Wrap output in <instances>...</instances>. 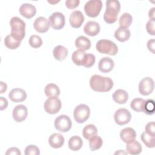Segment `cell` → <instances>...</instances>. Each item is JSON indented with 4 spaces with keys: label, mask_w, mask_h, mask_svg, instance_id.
Returning <instances> with one entry per match:
<instances>
[{
    "label": "cell",
    "mask_w": 155,
    "mask_h": 155,
    "mask_svg": "<svg viewBox=\"0 0 155 155\" xmlns=\"http://www.w3.org/2000/svg\"><path fill=\"white\" fill-rule=\"evenodd\" d=\"M90 85L91 88L95 91L107 92L113 88V81L108 77L94 74L90 79Z\"/></svg>",
    "instance_id": "1"
},
{
    "label": "cell",
    "mask_w": 155,
    "mask_h": 155,
    "mask_svg": "<svg viewBox=\"0 0 155 155\" xmlns=\"http://www.w3.org/2000/svg\"><path fill=\"white\" fill-rule=\"evenodd\" d=\"M120 4L117 0H108L106 2V10L104 14V19L107 24H111L116 22L120 12Z\"/></svg>",
    "instance_id": "2"
},
{
    "label": "cell",
    "mask_w": 155,
    "mask_h": 155,
    "mask_svg": "<svg viewBox=\"0 0 155 155\" xmlns=\"http://www.w3.org/2000/svg\"><path fill=\"white\" fill-rule=\"evenodd\" d=\"M10 35L17 41L21 42L25 36V23L19 17H13L10 21Z\"/></svg>",
    "instance_id": "3"
},
{
    "label": "cell",
    "mask_w": 155,
    "mask_h": 155,
    "mask_svg": "<svg viewBox=\"0 0 155 155\" xmlns=\"http://www.w3.org/2000/svg\"><path fill=\"white\" fill-rule=\"evenodd\" d=\"M96 48L101 53L111 56H114L118 52L117 45L114 42L108 39L98 41L96 44Z\"/></svg>",
    "instance_id": "4"
},
{
    "label": "cell",
    "mask_w": 155,
    "mask_h": 155,
    "mask_svg": "<svg viewBox=\"0 0 155 155\" xmlns=\"http://www.w3.org/2000/svg\"><path fill=\"white\" fill-rule=\"evenodd\" d=\"M90 109L85 104H82L76 106L73 111V117L76 122L79 124L85 122L89 118Z\"/></svg>",
    "instance_id": "5"
},
{
    "label": "cell",
    "mask_w": 155,
    "mask_h": 155,
    "mask_svg": "<svg viewBox=\"0 0 155 155\" xmlns=\"http://www.w3.org/2000/svg\"><path fill=\"white\" fill-rule=\"evenodd\" d=\"M102 2L100 0H90L84 5V11L86 15L90 18L97 17L102 9Z\"/></svg>",
    "instance_id": "6"
},
{
    "label": "cell",
    "mask_w": 155,
    "mask_h": 155,
    "mask_svg": "<svg viewBox=\"0 0 155 155\" xmlns=\"http://www.w3.org/2000/svg\"><path fill=\"white\" fill-rule=\"evenodd\" d=\"M54 125L57 130L65 133L71 129L72 122L68 116L65 114H61L55 119Z\"/></svg>",
    "instance_id": "7"
},
{
    "label": "cell",
    "mask_w": 155,
    "mask_h": 155,
    "mask_svg": "<svg viewBox=\"0 0 155 155\" xmlns=\"http://www.w3.org/2000/svg\"><path fill=\"white\" fill-rule=\"evenodd\" d=\"M62 106L61 100L57 97H48L44 104L45 111L50 114H54L58 113Z\"/></svg>",
    "instance_id": "8"
},
{
    "label": "cell",
    "mask_w": 155,
    "mask_h": 155,
    "mask_svg": "<svg viewBox=\"0 0 155 155\" xmlns=\"http://www.w3.org/2000/svg\"><path fill=\"white\" fill-rule=\"evenodd\" d=\"M154 88V81L150 77L143 78L139 84V91L143 96H148L153 91Z\"/></svg>",
    "instance_id": "9"
},
{
    "label": "cell",
    "mask_w": 155,
    "mask_h": 155,
    "mask_svg": "<svg viewBox=\"0 0 155 155\" xmlns=\"http://www.w3.org/2000/svg\"><path fill=\"white\" fill-rule=\"evenodd\" d=\"M114 119L117 125H123L129 123L131 119V114L127 109L121 108L114 113Z\"/></svg>",
    "instance_id": "10"
},
{
    "label": "cell",
    "mask_w": 155,
    "mask_h": 155,
    "mask_svg": "<svg viewBox=\"0 0 155 155\" xmlns=\"http://www.w3.org/2000/svg\"><path fill=\"white\" fill-rule=\"evenodd\" d=\"M51 27L54 30L62 29L65 24V18L63 13L61 12H54L49 17Z\"/></svg>",
    "instance_id": "11"
},
{
    "label": "cell",
    "mask_w": 155,
    "mask_h": 155,
    "mask_svg": "<svg viewBox=\"0 0 155 155\" xmlns=\"http://www.w3.org/2000/svg\"><path fill=\"white\" fill-rule=\"evenodd\" d=\"M27 108L22 104L18 105L15 107L12 112L13 118L17 122H21L24 121L27 118Z\"/></svg>",
    "instance_id": "12"
},
{
    "label": "cell",
    "mask_w": 155,
    "mask_h": 155,
    "mask_svg": "<svg viewBox=\"0 0 155 155\" xmlns=\"http://www.w3.org/2000/svg\"><path fill=\"white\" fill-rule=\"evenodd\" d=\"M50 26V23L48 19L43 16L37 18L33 23L34 29L41 33L47 32Z\"/></svg>",
    "instance_id": "13"
},
{
    "label": "cell",
    "mask_w": 155,
    "mask_h": 155,
    "mask_svg": "<svg viewBox=\"0 0 155 155\" xmlns=\"http://www.w3.org/2000/svg\"><path fill=\"white\" fill-rule=\"evenodd\" d=\"M84 16L79 10H74L71 13L69 18L70 25L74 28H79L84 21Z\"/></svg>",
    "instance_id": "14"
},
{
    "label": "cell",
    "mask_w": 155,
    "mask_h": 155,
    "mask_svg": "<svg viewBox=\"0 0 155 155\" xmlns=\"http://www.w3.org/2000/svg\"><path fill=\"white\" fill-rule=\"evenodd\" d=\"M9 99L13 102H21L27 98L26 92L22 88H13L8 94Z\"/></svg>",
    "instance_id": "15"
},
{
    "label": "cell",
    "mask_w": 155,
    "mask_h": 155,
    "mask_svg": "<svg viewBox=\"0 0 155 155\" xmlns=\"http://www.w3.org/2000/svg\"><path fill=\"white\" fill-rule=\"evenodd\" d=\"M88 54L84 51L81 50H75L71 56V59L73 63L76 65L85 66L88 59Z\"/></svg>",
    "instance_id": "16"
},
{
    "label": "cell",
    "mask_w": 155,
    "mask_h": 155,
    "mask_svg": "<svg viewBox=\"0 0 155 155\" xmlns=\"http://www.w3.org/2000/svg\"><path fill=\"white\" fill-rule=\"evenodd\" d=\"M100 25L98 22L94 21L87 22L84 27L85 33L90 36H94L99 34L100 31Z\"/></svg>",
    "instance_id": "17"
},
{
    "label": "cell",
    "mask_w": 155,
    "mask_h": 155,
    "mask_svg": "<svg viewBox=\"0 0 155 155\" xmlns=\"http://www.w3.org/2000/svg\"><path fill=\"white\" fill-rule=\"evenodd\" d=\"M20 14L27 19H30L33 18L36 13V7L28 3H24L21 5L19 7Z\"/></svg>",
    "instance_id": "18"
},
{
    "label": "cell",
    "mask_w": 155,
    "mask_h": 155,
    "mask_svg": "<svg viewBox=\"0 0 155 155\" xmlns=\"http://www.w3.org/2000/svg\"><path fill=\"white\" fill-rule=\"evenodd\" d=\"M114 67L113 60L109 57H104L99 62L98 68L102 73H108L111 71Z\"/></svg>",
    "instance_id": "19"
},
{
    "label": "cell",
    "mask_w": 155,
    "mask_h": 155,
    "mask_svg": "<svg viewBox=\"0 0 155 155\" xmlns=\"http://www.w3.org/2000/svg\"><path fill=\"white\" fill-rule=\"evenodd\" d=\"M65 142L64 136L59 133H53L52 134L49 139L48 143L51 147L53 148H59L62 147Z\"/></svg>",
    "instance_id": "20"
},
{
    "label": "cell",
    "mask_w": 155,
    "mask_h": 155,
    "mask_svg": "<svg viewBox=\"0 0 155 155\" xmlns=\"http://www.w3.org/2000/svg\"><path fill=\"white\" fill-rule=\"evenodd\" d=\"M120 137L123 142L128 143L136 137V131L131 127L125 128L120 131Z\"/></svg>",
    "instance_id": "21"
},
{
    "label": "cell",
    "mask_w": 155,
    "mask_h": 155,
    "mask_svg": "<svg viewBox=\"0 0 155 155\" xmlns=\"http://www.w3.org/2000/svg\"><path fill=\"white\" fill-rule=\"evenodd\" d=\"M112 97L115 102L119 104H124L126 103L128 99V94L124 90L118 89L113 93Z\"/></svg>",
    "instance_id": "22"
},
{
    "label": "cell",
    "mask_w": 155,
    "mask_h": 155,
    "mask_svg": "<svg viewBox=\"0 0 155 155\" xmlns=\"http://www.w3.org/2000/svg\"><path fill=\"white\" fill-rule=\"evenodd\" d=\"M126 150L128 154L137 155L142 152V147L139 142L134 139L127 143Z\"/></svg>",
    "instance_id": "23"
},
{
    "label": "cell",
    "mask_w": 155,
    "mask_h": 155,
    "mask_svg": "<svg viewBox=\"0 0 155 155\" xmlns=\"http://www.w3.org/2000/svg\"><path fill=\"white\" fill-rule=\"evenodd\" d=\"M75 45L78 50L85 51L90 49L91 47V41L88 38L84 36H80L76 39Z\"/></svg>",
    "instance_id": "24"
},
{
    "label": "cell",
    "mask_w": 155,
    "mask_h": 155,
    "mask_svg": "<svg viewBox=\"0 0 155 155\" xmlns=\"http://www.w3.org/2000/svg\"><path fill=\"white\" fill-rule=\"evenodd\" d=\"M53 55L55 59L59 61H62L68 55V50L62 45H57L53 50Z\"/></svg>",
    "instance_id": "25"
},
{
    "label": "cell",
    "mask_w": 155,
    "mask_h": 155,
    "mask_svg": "<svg viewBox=\"0 0 155 155\" xmlns=\"http://www.w3.org/2000/svg\"><path fill=\"white\" fill-rule=\"evenodd\" d=\"M114 38L120 42L128 41L130 37V31L128 28L119 27L114 33Z\"/></svg>",
    "instance_id": "26"
},
{
    "label": "cell",
    "mask_w": 155,
    "mask_h": 155,
    "mask_svg": "<svg viewBox=\"0 0 155 155\" xmlns=\"http://www.w3.org/2000/svg\"><path fill=\"white\" fill-rule=\"evenodd\" d=\"M83 145V141L82 139L78 136H73L71 137L68 140V148L74 151L79 150Z\"/></svg>",
    "instance_id": "27"
},
{
    "label": "cell",
    "mask_w": 155,
    "mask_h": 155,
    "mask_svg": "<svg viewBox=\"0 0 155 155\" xmlns=\"http://www.w3.org/2000/svg\"><path fill=\"white\" fill-rule=\"evenodd\" d=\"M44 92L45 95L49 97H58L60 94V89L56 84L50 83L45 86Z\"/></svg>",
    "instance_id": "28"
},
{
    "label": "cell",
    "mask_w": 155,
    "mask_h": 155,
    "mask_svg": "<svg viewBox=\"0 0 155 155\" xmlns=\"http://www.w3.org/2000/svg\"><path fill=\"white\" fill-rule=\"evenodd\" d=\"M97 133V129L94 125H87L82 130V136L85 139L89 140L93 136L96 135Z\"/></svg>",
    "instance_id": "29"
},
{
    "label": "cell",
    "mask_w": 155,
    "mask_h": 155,
    "mask_svg": "<svg viewBox=\"0 0 155 155\" xmlns=\"http://www.w3.org/2000/svg\"><path fill=\"white\" fill-rule=\"evenodd\" d=\"M132 21V16L128 13H124L120 16L119 19V24L120 27L128 28L131 25Z\"/></svg>",
    "instance_id": "30"
},
{
    "label": "cell",
    "mask_w": 155,
    "mask_h": 155,
    "mask_svg": "<svg viewBox=\"0 0 155 155\" xmlns=\"http://www.w3.org/2000/svg\"><path fill=\"white\" fill-rule=\"evenodd\" d=\"M4 44L9 49L15 50L19 47L21 42L15 39L10 34L5 36L4 39Z\"/></svg>",
    "instance_id": "31"
},
{
    "label": "cell",
    "mask_w": 155,
    "mask_h": 155,
    "mask_svg": "<svg viewBox=\"0 0 155 155\" xmlns=\"http://www.w3.org/2000/svg\"><path fill=\"white\" fill-rule=\"evenodd\" d=\"M103 144L102 138L98 136H94L89 139V147L91 151H94L99 150Z\"/></svg>",
    "instance_id": "32"
},
{
    "label": "cell",
    "mask_w": 155,
    "mask_h": 155,
    "mask_svg": "<svg viewBox=\"0 0 155 155\" xmlns=\"http://www.w3.org/2000/svg\"><path fill=\"white\" fill-rule=\"evenodd\" d=\"M145 101L142 98H134L130 104L131 108L136 112H143V107Z\"/></svg>",
    "instance_id": "33"
},
{
    "label": "cell",
    "mask_w": 155,
    "mask_h": 155,
    "mask_svg": "<svg viewBox=\"0 0 155 155\" xmlns=\"http://www.w3.org/2000/svg\"><path fill=\"white\" fill-rule=\"evenodd\" d=\"M140 138L143 143L148 148H154L155 146L154 136L147 134L145 131L142 133Z\"/></svg>",
    "instance_id": "34"
},
{
    "label": "cell",
    "mask_w": 155,
    "mask_h": 155,
    "mask_svg": "<svg viewBox=\"0 0 155 155\" xmlns=\"http://www.w3.org/2000/svg\"><path fill=\"white\" fill-rule=\"evenodd\" d=\"M155 104L153 99H148L145 101L143 107V113L147 115H152L154 113Z\"/></svg>",
    "instance_id": "35"
},
{
    "label": "cell",
    "mask_w": 155,
    "mask_h": 155,
    "mask_svg": "<svg viewBox=\"0 0 155 155\" xmlns=\"http://www.w3.org/2000/svg\"><path fill=\"white\" fill-rule=\"evenodd\" d=\"M28 42L30 45L34 48H38L42 45V40L41 38L36 35H31L29 39Z\"/></svg>",
    "instance_id": "36"
},
{
    "label": "cell",
    "mask_w": 155,
    "mask_h": 155,
    "mask_svg": "<svg viewBox=\"0 0 155 155\" xmlns=\"http://www.w3.org/2000/svg\"><path fill=\"white\" fill-rule=\"evenodd\" d=\"M24 154L25 155H38L40 154L39 148L35 145H29L26 147Z\"/></svg>",
    "instance_id": "37"
},
{
    "label": "cell",
    "mask_w": 155,
    "mask_h": 155,
    "mask_svg": "<svg viewBox=\"0 0 155 155\" xmlns=\"http://www.w3.org/2000/svg\"><path fill=\"white\" fill-rule=\"evenodd\" d=\"M145 132L153 136H154L155 135V125L154 122H148L145 127Z\"/></svg>",
    "instance_id": "38"
},
{
    "label": "cell",
    "mask_w": 155,
    "mask_h": 155,
    "mask_svg": "<svg viewBox=\"0 0 155 155\" xmlns=\"http://www.w3.org/2000/svg\"><path fill=\"white\" fill-rule=\"evenodd\" d=\"M155 20H149L146 24V29L147 32L151 35H155V29H154Z\"/></svg>",
    "instance_id": "39"
},
{
    "label": "cell",
    "mask_w": 155,
    "mask_h": 155,
    "mask_svg": "<svg viewBox=\"0 0 155 155\" xmlns=\"http://www.w3.org/2000/svg\"><path fill=\"white\" fill-rule=\"evenodd\" d=\"M80 1L79 0H67L65 1V5L69 9H74L78 7Z\"/></svg>",
    "instance_id": "40"
},
{
    "label": "cell",
    "mask_w": 155,
    "mask_h": 155,
    "mask_svg": "<svg viewBox=\"0 0 155 155\" xmlns=\"http://www.w3.org/2000/svg\"><path fill=\"white\" fill-rule=\"evenodd\" d=\"M95 60H96V58H95L94 55L93 54H91V53H88L87 64H86L85 67L90 68V67H92L94 64Z\"/></svg>",
    "instance_id": "41"
},
{
    "label": "cell",
    "mask_w": 155,
    "mask_h": 155,
    "mask_svg": "<svg viewBox=\"0 0 155 155\" xmlns=\"http://www.w3.org/2000/svg\"><path fill=\"white\" fill-rule=\"evenodd\" d=\"M5 154H16V155H21V153L19 150V148L16 147H12L8 148L6 153Z\"/></svg>",
    "instance_id": "42"
},
{
    "label": "cell",
    "mask_w": 155,
    "mask_h": 155,
    "mask_svg": "<svg viewBox=\"0 0 155 155\" xmlns=\"http://www.w3.org/2000/svg\"><path fill=\"white\" fill-rule=\"evenodd\" d=\"M147 48L149 51L154 53V48H155V40L154 39H151L147 42Z\"/></svg>",
    "instance_id": "43"
},
{
    "label": "cell",
    "mask_w": 155,
    "mask_h": 155,
    "mask_svg": "<svg viewBox=\"0 0 155 155\" xmlns=\"http://www.w3.org/2000/svg\"><path fill=\"white\" fill-rule=\"evenodd\" d=\"M0 102H1V110H3L7 107L8 101L5 98H4L3 97H0Z\"/></svg>",
    "instance_id": "44"
},
{
    "label": "cell",
    "mask_w": 155,
    "mask_h": 155,
    "mask_svg": "<svg viewBox=\"0 0 155 155\" xmlns=\"http://www.w3.org/2000/svg\"><path fill=\"white\" fill-rule=\"evenodd\" d=\"M154 9H155V8L153 7L149 10L148 16H149L150 20H155V18H154Z\"/></svg>",
    "instance_id": "45"
},
{
    "label": "cell",
    "mask_w": 155,
    "mask_h": 155,
    "mask_svg": "<svg viewBox=\"0 0 155 155\" xmlns=\"http://www.w3.org/2000/svg\"><path fill=\"white\" fill-rule=\"evenodd\" d=\"M7 88V85L5 83H4L2 81H1V93H4Z\"/></svg>",
    "instance_id": "46"
}]
</instances>
